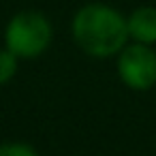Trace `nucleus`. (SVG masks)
I'll use <instances>...</instances> for the list:
<instances>
[{
	"mask_svg": "<svg viewBox=\"0 0 156 156\" xmlns=\"http://www.w3.org/2000/svg\"><path fill=\"white\" fill-rule=\"evenodd\" d=\"M73 39L92 58H109L126 47L128 24L120 11L107 5H86L73 17Z\"/></svg>",
	"mask_w": 156,
	"mask_h": 156,
	"instance_id": "nucleus-1",
	"label": "nucleus"
},
{
	"mask_svg": "<svg viewBox=\"0 0 156 156\" xmlns=\"http://www.w3.org/2000/svg\"><path fill=\"white\" fill-rule=\"evenodd\" d=\"M5 43L17 58H39L51 43V24L39 11H22L7 24Z\"/></svg>",
	"mask_w": 156,
	"mask_h": 156,
	"instance_id": "nucleus-2",
	"label": "nucleus"
},
{
	"mask_svg": "<svg viewBox=\"0 0 156 156\" xmlns=\"http://www.w3.org/2000/svg\"><path fill=\"white\" fill-rule=\"evenodd\" d=\"M118 75L130 90H150L156 83V51L143 43L124 47L118 56Z\"/></svg>",
	"mask_w": 156,
	"mask_h": 156,
	"instance_id": "nucleus-3",
	"label": "nucleus"
},
{
	"mask_svg": "<svg viewBox=\"0 0 156 156\" xmlns=\"http://www.w3.org/2000/svg\"><path fill=\"white\" fill-rule=\"evenodd\" d=\"M128 37L135 39V43L154 45L156 43V9L154 7H139L135 9L128 20Z\"/></svg>",
	"mask_w": 156,
	"mask_h": 156,
	"instance_id": "nucleus-4",
	"label": "nucleus"
},
{
	"mask_svg": "<svg viewBox=\"0 0 156 156\" xmlns=\"http://www.w3.org/2000/svg\"><path fill=\"white\" fill-rule=\"evenodd\" d=\"M17 73V56L11 54L7 47L0 49V86L11 81Z\"/></svg>",
	"mask_w": 156,
	"mask_h": 156,
	"instance_id": "nucleus-5",
	"label": "nucleus"
},
{
	"mask_svg": "<svg viewBox=\"0 0 156 156\" xmlns=\"http://www.w3.org/2000/svg\"><path fill=\"white\" fill-rule=\"evenodd\" d=\"M0 156H37V152L28 143H2Z\"/></svg>",
	"mask_w": 156,
	"mask_h": 156,
	"instance_id": "nucleus-6",
	"label": "nucleus"
}]
</instances>
